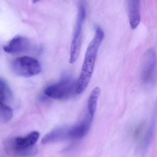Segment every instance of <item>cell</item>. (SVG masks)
Instances as JSON below:
<instances>
[{"label":"cell","instance_id":"11","mask_svg":"<svg viewBox=\"0 0 157 157\" xmlns=\"http://www.w3.org/2000/svg\"><path fill=\"white\" fill-rule=\"evenodd\" d=\"M101 92V90L100 87H96L92 90L89 96L87 105L88 113L92 117H94L96 111L97 102Z\"/></svg>","mask_w":157,"mask_h":157},{"label":"cell","instance_id":"3","mask_svg":"<svg viewBox=\"0 0 157 157\" xmlns=\"http://www.w3.org/2000/svg\"><path fill=\"white\" fill-rule=\"evenodd\" d=\"M77 82L71 78L66 77L59 82L48 86L45 90V94L56 100L69 99L77 94Z\"/></svg>","mask_w":157,"mask_h":157},{"label":"cell","instance_id":"12","mask_svg":"<svg viewBox=\"0 0 157 157\" xmlns=\"http://www.w3.org/2000/svg\"><path fill=\"white\" fill-rule=\"evenodd\" d=\"M0 102L6 104L12 99V92L7 82L2 78L0 79Z\"/></svg>","mask_w":157,"mask_h":157},{"label":"cell","instance_id":"7","mask_svg":"<svg viewBox=\"0 0 157 157\" xmlns=\"http://www.w3.org/2000/svg\"><path fill=\"white\" fill-rule=\"evenodd\" d=\"M31 48L28 38L21 36H14L9 44L3 47V50L9 54H14L27 52Z\"/></svg>","mask_w":157,"mask_h":157},{"label":"cell","instance_id":"2","mask_svg":"<svg viewBox=\"0 0 157 157\" xmlns=\"http://www.w3.org/2000/svg\"><path fill=\"white\" fill-rule=\"evenodd\" d=\"M38 131L31 132L24 137H17L8 142V150L12 153L21 157H32L37 154L38 148L35 145L39 139Z\"/></svg>","mask_w":157,"mask_h":157},{"label":"cell","instance_id":"10","mask_svg":"<svg viewBox=\"0 0 157 157\" xmlns=\"http://www.w3.org/2000/svg\"><path fill=\"white\" fill-rule=\"evenodd\" d=\"M70 128L61 127L55 128L45 135L42 140L44 145L57 142L64 139L69 138Z\"/></svg>","mask_w":157,"mask_h":157},{"label":"cell","instance_id":"8","mask_svg":"<svg viewBox=\"0 0 157 157\" xmlns=\"http://www.w3.org/2000/svg\"><path fill=\"white\" fill-rule=\"evenodd\" d=\"M93 117L88 113L85 118L80 123L70 128L69 138L78 139L83 137L89 132Z\"/></svg>","mask_w":157,"mask_h":157},{"label":"cell","instance_id":"13","mask_svg":"<svg viewBox=\"0 0 157 157\" xmlns=\"http://www.w3.org/2000/svg\"><path fill=\"white\" fill-rule=\"evenodd\" d=\"M13 116L12 109L6 104L0 102V119L2 122H9L12 118Z\"/></svg>","mask_w":157,"mask_h":157},{"label":"cell","instance_id":"6","mask_svg":"<svg viewBox=\"0 0 157 157\" xmlns=\"http://www.w3.org/2000/svg\"><path fill=\"white\" fill-rule=\"evenodd\" d=\"M156 63L157 58L154 49H148L143 55L140 68V78L143 82L147 83L152 79Z\"/></svg>","mask_w":157,"mask_h":157},{"label":"cell","instance_id":"9","mask_svg":"<svg viewBox=\"0 0 157 157\" xmlns=\"http://www.w3.org/2000/svg\"><path fill=\"white\" fill-rule=\"evenodd\" d=\"M128 10L130 27L134 30L138 27L141 20L140 1L139 0L129 1Z\"/></svg>","mask_w":157,"mask_h":157},{"label":"cell","instance_id":"14","mask_svg":"<svg viewBox=\"0 0 157 157\" xmlns=\"http://www.w3.org/2000/svg\"><path fill=\"white\" fill-rule=\"evenodd\" d=\"M153 130H154V126H153V123H151L150 127L148 129L147 134L145 136V139L143 141V147L144 149L146 148L148 146L149 143L151 140L153 135Z\"/></svg>","mask_w":157,"mask_h":157},{"label":"cell","instance_id":"4","mask_svg":"<svg viewBox=\"0 0 157 157\" xmlns=\"http://www.w3.org/2000/svg\"><path fill=\"white\" fill-rule=\"evenodd\" d=\"M11 67L14 74L25 78L36 76L42 70L41 65L37 59L26 56L15 59L12 62Z\"/></svg>","mask_w":157,"mask_h":157},{"label":"cell","instance_id":"5","mask_svg":"<svg viewBox=\"0 0 157 157\" xmlns=\"http://www.w3.org/2000/svg\"><path fill=\"white\" fill-rule=\"evenodd\" d=\"M86 15V9L83 4L78 8L74 35L71 42L70 54L69 63L73 64L78 59L81 48L82 28Z\"/></svg>","mask_w":157,"mask_h":157},{"label":"cell","instance_id":"1","mask_svg":"<svg viewBox=\"0 0 157 157\" xmlns=\"http://www.w3.org/2000/svg\"><path fill=\"white\" fill-rule=\"evenodd\" d=\"M104 36L102 29L98 26L96 27L94 36L86 49L81 71L77 81V94L82 93L88 86L94 70L98 50Z\"/></svg>","mask_w":157,"mask_h":157}]
</instances>
